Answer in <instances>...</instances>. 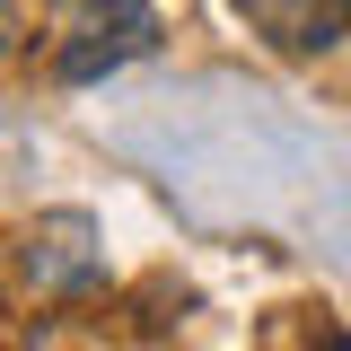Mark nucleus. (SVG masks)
<instances>
[{
	"label": "nucleus",
	"instance_id": "nucleus-3",
	"mask_svg": "<svg viewBox=\"0 0 351 351\" xmlns=\"http://www.w3.org/2000/svg\"><path fill=\"white\" fill-rule=\"evenodd\" d=\"M316 351H351V334H325V343H316Z\"/></svg>",
	"mask_w": 351,
	"mask_h": 351
},
{
	"label": "nucleus",
	"instance_id": "nucleus-2",
	"mask_svg": "<svg viewBox=\"0 0 351 351\" xmlns=\"http://www.w3.org/2000/svg\"><path fill=\"white\" fill-rule=\"evenodd\" d=\"M97 228H88L80 211H62V219H44L36 228V281H53V290H80L88 272H97V246H88Z\"/></svg>",
	"mask_w": 351,
	"mask_h": 351
},
{
	"label": "nucleus",
	"instance_id": "nucleus-1",
	"mask_svg": "<svg viewBox=\"0 0 351 351\" xmlns=\"http://www.w3.org/2000/svg\"><path fill=\"white\" fill-rule=\"evenodd\" d=\"M246 27L272 36L281 53H325V44L351 36V0H237Z\"/></svg>",
	"mask_w": 351,
	"mask_h": 351
},
{
	"label": "nucleus",
	"instance_id": "nucleus-4",
	"mask_svg": "<svg viewBox=\"0 0 351 351\" xmlns=\"http://www.w3.org/2000/svg\"><path fill=\"white\" fill-rule=\"evenodd\" d=\"M0 18H9V0H0Z\"/></svg>",
	"mask_w": 351,
	"mask_h": 351
}]
</instances>
